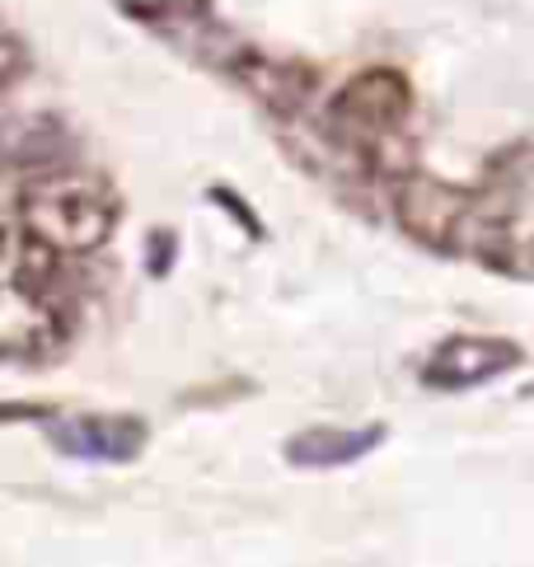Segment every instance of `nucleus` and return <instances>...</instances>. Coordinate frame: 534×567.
Returning a JSON list of instances; mask_svg holds the SVG:
<instances>
[{
    "instance_id": "obj_1",
    "label": "nucleus",
    "mask_w": 534,
    "mask_h": 567,
    "mask_svg": "<svg viewBox=\"0 0 534 567\" xmlns=\"http://www.w3.org/2000/svg\"><path fill=\"white\" fill-rule=\"evenodd\" d=\"M19 220L43 254H94L117 230V193L99 174H43L19 197Z\"/></svg>"
},
{
    "instance_id": "obj_2",
    "label": "nucleus",
    "mask_w": 534,
    "mask_h": 567,
    "mask_svg": "<svg viewBox=\"0 0 534 567\" xmlns=\"http://www.w3.org/2000/svg\"><path fill=\"white\" fill-rule=\"evenodd\" d=\"M408 117H413V90L394 66H371L352 75L338 90L328 123L333 136L366 155V165L399 178L413 169V146H408Z\"/></svg>"
},
{
    "instance_id": "obj_3",
    "label": "nucleus",
    "mask_w": 534,
    "mask_h": 567,
    "mask_svg": "<svg viewBox=\"0 0 534 567\" xmlns=\"http://www.w3.org/2000/svg\"><path fill=\"white\" fill-rule=\"evenodd\" d=\"M394 212H399V226L437 254L483 249L492 230H502L511 220L506 202H492L487 193H469L418 169L394 178Z\"/></svg>"
},
{
    "instance_id": "obj_4",
    "label": "nucleus",
    "mask_w": 534,
    "mask_h": 567,
    "mask_svg": "<svg viewBox=\"0 0 534 567\" xmlns=\"http://www.w3.org/2000/svg\"><path fill=\"white\" fill-rule=\"evenodd\" d=\"M66 342V315L33 281L0 287V361H48Z\"/></svg>"
},
{
    "instance_id": "obj_5",
    "label": "nucleus",
    "mask_w": 534,
    "mask_h": 567,
    "mask_svg": "<svg viewBox=\"0 0 534 567\" xmlns=\"http://www.w3.org/2000/svg\"><path fill=\"white\" fill-rule=\"evenodd\" d=\"M521 342L497 338V333H455L445 338L437 352H431L422 380L431 390H445V394H460V390H479V384L497 380L506 371L521 367Z\"/></svg>"
},
{
    "instance_id": "obj_6",
    "label": "nucleus",
    "mask_w": 534,
    "mask_h": 567,
    "mask_svg": "<svg viewBox=\"0 0 534 567\" xmlns=\"http://www.w3.org/2000/svg\"><path fill=\"white\" fill-rule=\"evenodd\" d=\"M57 451L94 464H127L146 445V422L136 417H113V413H85V417H61L52 422Z\"/></svg>"
},
{
    "instance_id": "obj_7",
    "label": "nucleus",
    "mask_w": 534,
    "mask_h": 567,
    "mask_svg": "<svg viewBox=\"0 0 534 567\" xmlns=\"http://www.w3.org/2000/svg\"><path fill=\"white\" fill-rule=\"evenodd\" d=\"M384 441V427H310L286 441V460L296 470H338V464H357L361 455H371Z\"/></svg>"
},
{
    "instance_id": "obj_8",
    "label": "nucleus",
    "mask_w": 534,
    "mask_h": 567,
    "mask_svg": "<svg viewBox=\"0 0 534 567\" xmlns=\"http://www.w3.org/2000/svg\"><path fill=\"white\" fill-rule=\"evenodd\" d=\"M19 71H24V48L14 43V33H10L6 24H0V80L19 75Z\"/></svg>"
}]
</instances>
